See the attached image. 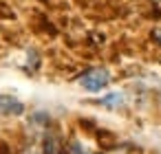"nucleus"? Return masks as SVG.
Listing matches in <instances>:
<instances>
[{"label": "nucleus", "instance_id": "obj_1", "mask_svg": "<svg viewBox=\"0 0 161 154\" xmlns=\"http://www.w3.org/2000/svg\"><path fill=\"white\" fill-rule=\"evenodd\" d=\"M108 82H110V75H108L106 68H91L88 73H84V75L80 77V86H82L84 90H88V93H99V90H104V88L108 86Z\"/></svg>", "mask_w": 161, "mask_h": 154}, {"label": "nucleus", "instance_id": "obj_2", "mask_svg": "<svg viewBox=\"0 0 161 154\" xmlns=\"http://www.w3.org/2000/svg\"><path fill=\"white\" fill-rule=\"evenodd\" d=\"M25 112V104L14 95H0V114L3 117H18Z\"/></svg>", "mask_w": 161, "mask_h": 154}, {"label": "nucleus", "instance_id": "obj_3", "mask_svg": "<svg viewBox=\"0 0 161 154\" xmlns=\"http://www.w3.org/2000/svg\"><path fill=\"white\" fill-rule=\"evenodd\" d=\"M124 95L121 93H110V95H106V97H102V99H97V104L99 106H104V108H110V110H117V108H121L124 106Z\"/></svg>", "mask_w": 161, "mask_h": 154}, {"label": "nucleus", "instance_id": "obj_4", "mask_svg": "<svg viewBox=\"0 0 161 154\" xmlns=\"http://www.w3.org/2000/svg\"><path fill=\"white\" fill-rule=\"evenodd\" d=\"M42 154H60V139L58 134L49 132L44 136V145H42Z\"/></svg>", "mask_w": 161, "mask_h": 154}, {"label": "nucleus", "instance_id": "obj_5", "mask_svg": "<svg viewBox=\"0 0 161 154\" xmlns=\"http://www.w3.org/2000/svg\"><path fill=\"white\" fill-rule=\"evenodd\" d=\"M69 154H91L84 145H82V141H77V139H73L71 143H69Z\"/></svg>", "mask_w": 161, "mask_h": 154}]
</instances>
